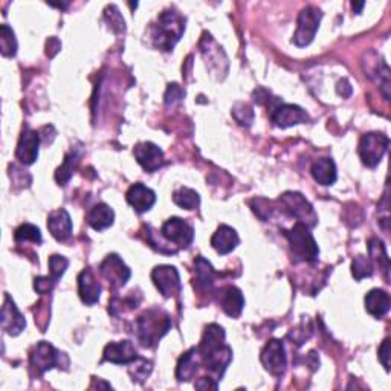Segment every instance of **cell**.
I'll return each mask as SVG.
<instances>
[{
  "mask_svg": "<svg viewBox=\"0 0 391 391\" xmlns=\"http://www.w3.org/2000/svg\"><path fill=\"white\" fill-rule=\"evenodd\" d=\"M198 355L207 370L221 379L232 359V350L225 344V330L218 324H209L199 344Z\"/></svg>",
  "mask_w": 391,
  "mask_h": 391,
  "instance_id": "6da1fadb",
  "label": "cell"
},
{
  "mask_svg": "<svg viewBox=\"0 0 391 391\" xmlns=\"http://www.w3.org/2000/svg\"><path fill=\"white\" fill-rule=\"evenodd\" d=\"M171 327V318L166 310L152 308L145 310L136 321V335L141 346L153 349Z\"/></svg>",
  "mask_w": 391,
  "mask_h": 391,
  "instance_id": "7a4b0ae2",
  "label": "cell"
},
{
  "mask_svg": "<svg viewBox=\"0 0 391 391\" xmlns=\"http://www.w3.org/2000/svg\"><path fill=\"white\" fill-rule=\"evenodd\" d=\"M185 31V19L176 11H163L153 26V40L156 48L171 51Z\"/></svg>",
  "mask_w": 391,
  "mask_h": 391,
  "instance_id": "3957f363",
  "label": "cell"
},
{
  "mask_svg": "<svg viewBox=\"0 0 391 391\" xmlns=\"http://www.w3.org/2000/svg\"><path fill=\"white\" fill-rule=\"evenodd\" d=\"M283 234L289 240V245H291L296 262L314 263L318 260L319 249L306 225L295 223L292 230H283Z\"/></svg>",
  "mask_w": 391,
  "mask_h": 391,
  "instance_id": "277c9868",
  "label": "cell"
},
{
  "mask_svg": "<svg viewBox=\"0 0 391 391\" xmlns=\"http://www.w3.org/2000/svg\"><path fill=\"white\" fill-rule=\"evenodd\" d=\"M29 362L31 369L35 372L37 376H42L45 372L54 369V367H58V369L63 367V369H67L69 359L65 353H60L52 344L42 341L31 350Z\"/></svg>",
  "mask_w": 391,
  "mask_h": 391,
  "instance_id": "5b68a950",
  "label": "cell"
},
{
  "mask_svg": "<svg viewBox=\"0 0 391 391\" xmlns=\"http://www.w3.org/2000/svg\"><path fill=\"white\" fill-rule=\"evenodd\" d=\"M281 205H283L285 211L296 218V223L306 225L308 228H314L318 223V216L315 213L314 207L310 205L308 199L304 198L300 193L287 191L280 198Z\"/></svg>",
  "mask_w": 391,
  "mask_h": 391,
  "instance_id": "8992f818",
  "label": "cell"
},
{
  "mask_svg": "<svg viewBox=\"0 0 391 391\" xmlns=\"http://www.w3.org/2000/svg\"><path fill=\"white\" fill-rule=\"evenodd\" d=\"M388 144L390 139L384 133H367V135L361 138L358 152L365 166L374 168L382 161V158H384Z\"/></svg>",
  "mask_w": 391,
  "mask_h": 391,
  "instance_id": "52a82bcc",
  "label": "cell"
},
{
  "mask_svg": "<svg viewBox=\"0 0 391 391\" xmlns=\"http://www.w3.org/2000/svg\"><path fill=\"white\" fill-rule=\"evenodd\" d=\"M321 17H323V13L319 11L317 6L309 5L306 8H303L298 15V28H296V33L294 35V43L296 46L303 48V46H308L312 40H314Z\"/></svg>",
  "mask_w": 391,
  "mask_h": 391,
  "instance_id": "ba28073f",
  "label": "cell"
},
{
  "mask_svg": "<svg viewBox=\"0 0 391 391\" xmlns=\"http://www.w3.org/2000/svg\"><path fill=\"white\" fill-rule=\"evenodd\" d=\"M260 361L264 369L268 370L272 376L276 378L283 376L287 365V356H286L283 341L271 340L268 344H266L264 349L262 350Z\"/></svg>",
  "mask_w": 391,
  "mask_h": 391,
  "instance_id": "9c48e42d",
  "label": "cell"
},
{
  "mask_svg": "<svg viewBox=\"0 0 391 391\" xmlns=\"http://www.w3.org/2000/svg\"><path fill=\"white\" fill-rule=\"evenodd\" d=\"M161 234L170 244H175L179 248H189L194 240L193 226L189 222H185L184 218L179 217L168 218V221L162 225Z\"/></svg>",
  "mask_w": 391,
  "mask_h": 391,
  "instance_id": "30bf717a",
  "label": "cell"
},
{
  "mask_svg": "<svg viewBox=\"0 0 391 391\" xmlns=\"http://www.w3.org/2000/svg\"><path fill=\"white\" fill-rule=\"evenodd\" d=\"M152 280L159 289V292L166 296V298H171V296L181 292V277L175 266H156L152 272Z\"/></svg>",
  "mask_w": 391,
  "mask_h": 391,
  "instance_id": "8fae6325",
  "label": "cell"
},
{
  "mask_svg": "<svg viewBox=\"0 0 391 391\" xmlns=\"http://www.w3.org/2000/svg\"><path fill=\"white\" fill-rule=\"evenodd\" d=\"M99 272L112 287L124 286L131 276V272L126 266V263H124L116 254H111L106 257L104 262L99 266Z\"/></svg>",
  "mask_w": 391,
  "mask_h": 391,
  "instance_id": "7c38bea8",
  "label": "cell"
},
{
  "mask_svg": "<svg viewBox=\"0 0 391 391\" xmlns=\"http://www.w3.org/2000/svg\"><path fill=\"white\" fill-rule=\"evenodd\" d=\"M271 120L278 127H291L295 124L309 122V115L301 107L294 104H280L272 109Z\"/></svg>",
  "mask_w": 391,
  "mask_h": 391,
  "instance_id": "4fadbf2b",
  "label": "cell"
},
{
  "mask_svg": "<svg viewBox=\"0 0 391 391\" xmlns=\"http://www.w3.org/2000/svg\"><path fill=\"white\" fill-rule=\"evenodd\" d=\"M38 145H40V135L38 131L25 127L22 131L17 148H15V158L25 166H31L38 158Z\"/></svg>",
  "mask_w": 391,
  "mask_h": 391,
  "instance_id": "5bb4252c",
  "label": "cell"
},
{
  "mask_svg": "<svg viewBox=\"0 0 391 391\" xmlns=\"http://www.w3.org/2000/svg\"><path fill=\"white\" fill-rule=\"evenodd\" d=\"M135 158L139 162V166L148 173L159 170L163 166V153L161 148L153 143H141L135 147Z\"/></svg>",
  "mask_w": 391,
  "mask_h": 391,
  "instance_id": "9a60e30c",
  "label": "cell"
},
{
  "mask_svg": "<svg viewBox=\"0 0 391 391\" xmlns=\"http://www.w3.org/2000/svg\"><path fill=\"white\" fill-rule=\"evenodd\" d=\"M103 358L104 361L112 364H131L135 362L139 356L135 346H133L130 341H120L107 344Z\"/></svg>",
  "mask_w": 391,
  "mask_h": 391,
  "instance_id": "2e32d148",
  "label": "cell"
},
{
  "mask_svg": "<svg viewBox=\"0 0 391 391\" xmlns=\"http://www.w3.org/2000/svg\"><path fill=\"white\" fill-rule=\"evenodd\" d=\"M2 327L6 333L11 336L19 335L26 327V319L19 312L15 303L10 298V295H5V301L2 306Z\"/></svg>",
  "mask_w": 391,
  "mask_h": 391,
  "instance_id": "e0dca14e",
  "label": "cell"
},
{
  "mask_svg": "<svg viewBox=\"0 0 391 391\" xmlns=\"http://www.w3.org/2000/svg\"><path fill=\"white\" fill-rule=\"evenodd\" d=\"M78 294H80L83 303L88 304V306L98 303L101 295V285L98 283L92 269H84L78 276Z\"/></svg>",
  "mask_w": 391,
  "mask_h": 391,
  "instance_id": "ac0fdd59",
  "label": "cell"
},
{
  "mask_svg": "<svg viewBox=\"0 0 391 391\" xmlns=\"http://www.w3.org/2000/svg\"><path fill=\"white\" fill-rule=\"evenodd\" d=\"M126 199L136 213H145V211L152 209V207L154 205L156 194L144 184H135L129 189Z\"/></svg>",
  "mask_w": 391,
  "mask_h": 391,
  "instance_id": "d6986e66",
  "label": "cell"
},
{
  "mask_svg": "<svg viewBox=\"0 0 391 391\" xmlns=\"http://www.w3.org/2000/svg\"><path fill=\"white\" fill-rule=\"evenodd\" d=\"M48 230L58 241H65L72 234V218L66 209L60 208L52 211L48 217Z\"/></svg>",
  "mask_w": 391,
  "mask_h": 391,
  "instance_id": "ffe728a7",
  "label": "cell"
},
{
  "mask_svg": "<svg viewBox=\"0 0 391 391\" xmlns=\"http://www.w3.org/2000/svg\"><path fill=\"white\" fill-rule=\"evenodd\" d=\"M239 244H240V239L237 236L236 230H232L228 225L218 226L217 231L214 232V236L211 237V246L222 255L234 251Z\"/></svg>",
  "mask_w": 391,
  "mask_h": 391,
  "instance_id": "44dd1931",
  "label": "cell"
},
{
  "mask_svg": "<svg viewBox=\"0 0 391 391\" xmlns=\"http://www.w3.org/2000/svg\"><path fill=\"white\" fill-rule=\"evenodd\" d=\"M221 306L228 317L231 318L240 317L241 310H244L245 306V298L244 295H241L240 289H237L236 286H228L226 289H223V292L221 295Z\"/></svg>",
  "mask_w": 391,
  "mask_h": 391,
  "instance_id": "7402d4cb",
  "label": "cell"
},
{
  "mask_svg": "<svg viewBox=\"0 0 391 391\" xmlns=\"http://www.w3.org/2000/svg\"><path fill=\"white\" fill-rule=\"evenodd\" d=\"M390 295L382 289H373L365 295V309L374 318H382L390 310Z\"/></svg>",
  "mask_w": 391,
  "mask_h": 391,
  "instance_id": "603a6c76",
  "label": "cell"
},
{
  "mask_svg": "<svg viewBox=\"0 0 391 391\" xmlns=\"http://www.w3.org/2000/svg\"><path fill=\"white\" fill-rule=\"evenodd\" d=\"M113 218H115L113 209L106 205V203H98V205L90 208L88 216H86V221H88L92 228L97 231H103L109 228V226L113 223Z\"/></svg>",
  "mask_w": 391,
  "mask_h": 391,
  "instance_id": "cb8c5ba5",
  "label": "cell"
},
{
  "mask_svg": "<svg viewBox=\"0 0 391 391\" xmlns=\"http://www.w3.org/2000/svg\"><path fill=\"white\" fill-rule=\"evenodd\" d=\"M312 176L319 185H332L336 181V166L333 159L321 158L312 166Z\"/></svg>",
  "mask_w": 391,
  "mask_h": 391,
  "instance_id": "d4e9b609",
  "label": "cell"
},
{
  "mask_svg": "<svg viewBox=\"0 0 391 391\" xmlns=\"http://www.w3.org/2000/svg\"><path fill=\"white\" fill-rule=\"evenodd\" d=\"M199 355H198V349H191L190 351H186V353L181 358V361L177 364V369H176V378L181 381V382H186L194 378L196 372H198V367H199Z\"/></svg>",
  "mask_w": 391,
  "mask_h": 391,
  "instance_id": "484cf974",
  "label": "cell"
},
{
  "mask_svg": "<svg viewBox=\"0 0 391 391\" xmlns=\"http://www.w3.org/2000/svg\"><path fill=\"white\" fill-rule=\"evenodd\" d=\"M194 269H196V276H198V285L200 287L205 289V291L213 287L216 271L213 269V266H211L208 260L203 259V257H198L194 262Z\"/></svg>",
  "mask_w": 391,
  "mask_h": 391,
  "instance_id": "4316f807",
  "label": "cell"
},
{
  "mask_svg": "<svg viewBox=\"0 0 391 391\" xmlns=\"http://www.w3.org/2000/svg\"><path fill=\"white\" fill-rule=\"evenodd\" d=\"M80 158H81V154L78 153L75 148H72L70 153L66 154L63 166H61L56 173V179L60 185H65L69 181L70 176H72V173H74L75 167L78 166V162H80Z\"/></svg>",
  "mask_w": 391,
  "mask_h": 391,
  "instance_id": "83f0119b",
  "label": "cell"
},
{
  "mask_svg": "<svg viewBox=\"0 0 391 391\" xmlns=\"http://www.w3.org/2000/svg\"><path fill=\"white\" fill-rule=\"evenodd\" d=\"M369 251L370 257H373V260L379 264V268H382L385 273V278L388 280V272H390V259L388 254L385 251L384 244L379 239H372L369 244Z\"/></svg>",
  "mask_w": 391,
  "mask_h": 391,
  "instance_id": "f1b7e54d",
  "label": "cell"
},
{
  "mask_svg": "<svg viewBox=\"0 0 391 391\" xmlns=\"http://www.w3.org/2000/svg\"><path fill=\"white\" fill-rule=\"evenodd\" d=\"M173 200L176 205L185 209H196L200 205V196L191 189H179L173 194Z\"/></svg>",
  "mask_w": 391,
  "mask_h": 391,
  "instance_id": "f546056e",
  "label": "cell"
},
{
  "mask_svg": "<svg viewBox=\"0 0 391 391\" xmlns=\"http://www.w3.org/2000/svg\"><path fill=\"white\" fill-rule=\"evenodd\" d=\"M14 239L17 244H23V241H33V244L40 245L42 244V232L37 226L31 225V223H25L19 226L17 230L14 232Z\"/></svg>",
  "mask_w": 391,
  "mask_h": 391,
  "instance_id": "4dcf8cb0",
  "label": "cell"
},
{
  "mask_svg": "<svg viewBox=\"0 0 391 391\" xmlns=\"http://www.w3.org/2000/svg\"><path fill=\"white\" fill-rule=\"evenodd\" d=\"M2 34H0V48H2L3 57H14L17 52V40H15L14 31L8 26L2 25Z\"/></svg>",
  "mask_w": 391,
  "mask_h": 391,
  "instance_id": "1f68e13d",
  "label": "cell"
},
{
  "mask_svg": "<svg viewBox=\"0 0 391 391\" xmlns=\"http://www.w3.org/2000/svg\"><path fill=\"white\" fill-rule=\"evenodd\" d=\"M351 272H353V277L356 280H362L365 277H370L373 273V266L370 260L364 255H358L351 264Z\"/></svg>",
  "mask_w": 391,
  "mask_h": 391,
  "instance_id": "d6a6232c",
  "label": "cell"
},
{
  "mask_svg": "<svg viewBox=\"0 0 391 391\" xmlns=\"http://www.w3.org/2000/svg\"><path fill=\"white\" fill-rule=\"evenodd\" d=\"M69 266V260L66 257H61V255H52L49 257V272H51V277L56 278L57 281L63 276L65 271L67 269Z\"/></svg>",
  "mask_w": 391,
  "mask_h": 391,
  "instance_id": "836d02e7",
  "label": "cell"
},
{
  "mask_svg": "<svg viewBox=\"0 0 391 391\" xmlns=\"http://www.w3.org/2000/svg\"><path fill=\"white\" fill-rule=\"evenodd\" d=\"M152 372V362L144 358H138L135 361V369H130L133 381H144Z\"/></svg>",
  "mask_w": 391,
  "mask_h": 391,
  "instance_id": "e575fe53",
  "label": "cell"
},
{
  "mask_svg": "<svg viewBox=\"0 0 391 391\" xmlns=\"http://www.w3.org/2000/svg\"><path fill=\"white\" fill-rule=\"evenodd\" d=\"M232 115L234 118H236L240 124H244V126H251V122L254 121L253 109L244 103H240L232 109Z\"/></svg>",
  "mask_w": 391,
  "mask_h": 391,
  "instance_id": "d590c367",
  "label": "cell"
},
{
  "mask_svg": "<svg viewBox=\"0 0 391 391\" xmlns=\"http://www.w3.org/2000/svg\"><path fill=\"white\" fill-rule=\"evenodd\" d=\"M106 17L109 19V22H111L112 29L118 31V33H124V31H126V22H124L122 15L120 14L118 8H116V6L112 5V6L107 8Z\"/></svg>",
  "mask_w": 391,
  "mask_h": 391,
  "instance_id": "8d00e7d4",
  "label": "cell"
},
{
  "mask_svg": "<svg viewBox=\"0 0 391 391\" xmlns=\"http://www.w3.org/2000/svg\"><path fill=\"white\" fill-rule=\"evenodd\" d=\"M185 97V90L181 88V86L173 83V84H170L168 86V89H167V93H166V103L170 106V104H175L177 103V101H181L182 98Z\"/></svg>",
  "mask_w": 391,
  "mask_h": 391,
  "instance_id": "74e56055",
  "label": "cell"
},
{
  "mask_svg": "<svg viewBox=\"0 0 391 391\" xmlns=\"http://www.w3.org/2000/svg\"><path fill=\"white\" fill-rule=\"evenodd\" d=\"M57 285V280L56 278H52V277H38L35 278V283H34V287H35V291L38 294H49L54 286Z\"/></svg>",
  "mask_w": 391,
  "mask_h": 391,
  "instance_id": "f35d334b",
  "label": "cell"
},
{
  "mask_svg": "<svg viewBox=\"0 0 391 391\" xmlns=\"http://www.w3.org/2000/svg\"><path fill=\"white\" fill-rule=\"evenodd\" d=\"M379 361L385 367V370H390V338H387L382 346L379 347Z\"/></svg>",
  "mask_w": 391,
  "mask_h": 391,
  "instance_id": "ab89813d",
  "label": "cell"
},
{
  "mask_svg": "<svg viewBox=\"0 0 391 391\" xmlns=\"http://www.w3.org/2000/svg\"><path fill=\"white\" fill-rule=\"evenodd\" d=\"M46 48H48V51H46V54H48L49 57H54V56H56V54L61 49V43L58 42V38L51 37L49 40H48V45H46Z\"/></svg>",
  "mask_w": 391,
  "mask_h": 391,
  "instance_id": "60d3db41",
  "label": "cell"
},
{
  "mask_svg": "<svg viewBox=\"0 0 391 391\" xmlns=\"http://www.w3.org/2000/svg\"><path fill=\"white\" fill-rule=\"evenodd\" d=\"M196 388H199V390H208V388L217 390V384H216L213 378H200L198 382H196Z\"/></svg>",
  "mask_w": 391,
  "mask_h": 391,
  "instance_id": "b9f144b4",
  "label": "cell"
}]
</instances>
